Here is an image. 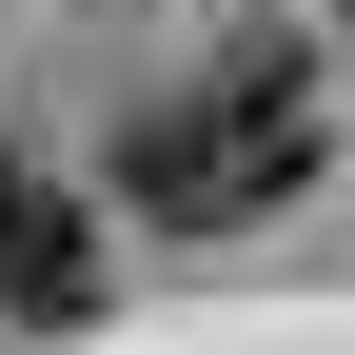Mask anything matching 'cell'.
<instances>
[{"label":"cell","instance_id":"cell-1","mask_svg":"<svg viewBox=\"0 0 355 355\" xmlns=\"http://www.w3.org/2000/svg\"><path fill=\"white\" fill-rule=\"evenodd\" d=\"M296 178H316V79H296L277 40H237V60L158 79V99L119 119V198H139L158 237H257Z\"/></svg>","mask_w":355,"mask_h":355},{"label":"cell","instance_id":"cell-2","mask_svg":"<svg viewBox=\"0 0 355 355\" xmlns=\"http://www.w3.org/2000/svg\"><path fill=\"white\" fill-rule=\"evenodd\" d=\"M79 296H99V198L0 158V316H79Z\"/></svg>","mask_w":355,"mask_h":355},{"label":"cell","instance_id":"cell-3","mask_svg":"<svg viewBox=\"0 0 355 355\" xmlns=\"http://www.w3.org/2000/svg\"><path fill=\"white\" fill-rule=\"evenodd\" d=\"M336 40H355V0H336Z\"/></svg>","mask_w":355,"mask_h":355}]
</instances>
